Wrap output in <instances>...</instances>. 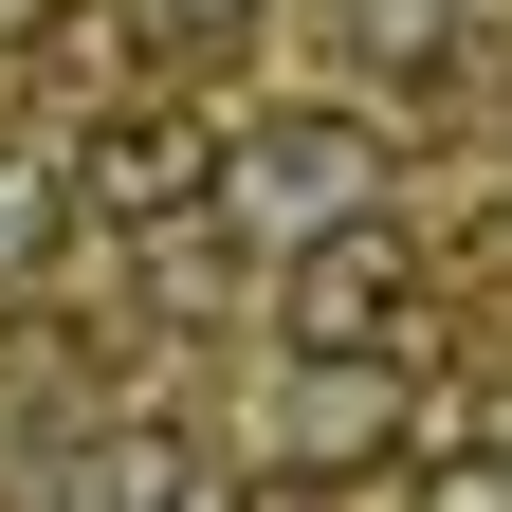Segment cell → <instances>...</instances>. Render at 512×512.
<instances>
[{"instance_id":"obj_8","label":"cell","mask_w":512,"mask_h":512,"mask_svg":"<svg viewBox=\"0 0 512 512\" xmlns=\"http://www.w3.org/2000/svg\"><path fill=\"white\" fill-rule=\"evenodd\" d=\"M147 37H183V55H220V37H256V0H128Z\"/></svg>"},{"instance_id":"obj_9","label":"cell","mask_w":512,"mask_h":512,"mask_svg":"<svg viewBox=\"0 0 512 512\" xmlns=\"http://www.w3.org/2000/svg\"><path fill=\"white\" fill-rule=\"evenodd\" d=\"M220 512H330V476H275V458H256V476H238Z\"/></svg>"},{"instance_id":"obj_2","label":"cell","mask_w":512,"mask_h":512,"mask_svg":"<svg viewBox=\"0 0 512 512\" xmlns=\"http://www.w3.org/2000/svg\"><path fill=\"white\" fill-rule=\"evenodd\" d=\"M275 348H366V366H403V348H421V238H403V220L293 238V256H275Z\"/></svg>"},{"instance_id":"obj_7","label":"cell","mask_w":512,"mask_h":512,"mask_svg":"<svg viewBox=\"0 0 512 512\" xmlns=\"http://www.w3.org/2000/svg\"><path fill=\"white\" fill-rule=\"evenodd\" d=\"M403 512H512V439H439Z\"/></svg>"},{"instance_id":"obj_3","label":"cell","mask_w":512,"mask_h":512,"mask_svg":"<svg viewBox=\"0 0 512 512\" xmlns=\"http://www.w3.org/2000/svg\"><path fill=\"white\" fill-rule=\"evenodd\" d=\"M74 220H110V238H183L220 202V110H92L74 147Z\"/></svg>"},{"instance_id":"obj_5","label":"cell","mask_w":512,"mask_h":512,"mask_svg":"<svg viewBox=\"0 0 512 512\" xmlns=\"http://www.w3.org/2000/svg\"><path fill=\"white\" fill-rule=\"evenodd\" d=\"M74 512H220V476H202L183 421H92L74 439Z\"/></svg>"},{"instance_id":"obj_6","label":"cell","mask_w":512,"mask_h":512,"mask_svg":"<svg viewBox=\"0 0 512 512\" xmlns=\"http://www.w3.org/2000/svg\"><path fill=\"white\" fill-rule=\"evenodd\" d=\"M55 238H74V165H55L37 128H0V293H37Z\"/></svg>"},{"instance_id":"obj_1","label":"cell","mask_w":512,"mask_h":512,"mask_svg":"<svg viewBox=\"0 0 512 512\" xmlns=\"http://www.w3.org/2000/svg\"><path fill=\"white\" fill-rule=\"evenodd\" d=\"M366 165H384V128H366L348 92H293V110H238V128H220V202L275 220V256L330 238V220H366Z\"/></svg>"},{"instance_id":"obj_4","label":"cell","mask_w":512,"mask_h":512,"mask_svg":"<svg viewBox=\"0 0 512 512\" xmlns=\"http://www.w3.org/2000/svg\"><path fill=\"white\" fill-rule=\"evenodd\" d=\"M403 421H421V384L403 366H366V348H293V384H275V439H256V458L275 476H384L403 458Z\"/></svg>"}]
</instances>
